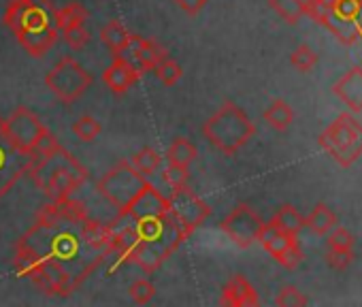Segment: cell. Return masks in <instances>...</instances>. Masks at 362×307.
<instances>
[{
    "label": "cell",
    "instance_id": "4fadbf2b",
    "mask_svg": "<svg viewBox=\"0 0 362 307\" xmlns=\"http://www.w3.org/2000/svg\"><path fill=\"white\" fill-rule=\"evenodd\" d=\"M122 56H124L134 69H139L141 75H143L145 71H153V66L166 56V50H164L160 43L151 41V39H143V37L132 35V41H130L128 50H126Z\"/></svg>",
    "mask_w": 362,
    "mask_h": 307
},
{
    "label": "cell",
    "instance_id": "ab89813d",
    "mask_svg": "<svg viewBox=\"0 0 362 307\" xmlns=\"http://www.w3.org/2000/svg\"><path fill=\"white\" fill-rule=\"evenodd\" d=\"M356 24H358V28H360V33H362V3H360L358 16H356Z\"/></svg>",
    "mask_w": 362,
    "mask_h": 307
},
{
    "label": "cell",
    "instance_id": "7a4b0ae2",
    "mask_svg": "<svg viewBox=\"0 0 362 307\" xmlns=\"http://www.w3.org/2000/svg\"><path fill=\"white\" fill-rule=\"evenodd\" d=\"M54 11L52 0H9L3 24L30 56L43 58L60 39V30L54 26Z\"/></svg>",
    "mask_w": 362,
    "mask_h": 307
},
{
    "label": "cell",
    "instance_id": "ac0fdd59",
    "mask_svg": "<svg viewBox=\"0 0 362 307\" xmlns=\"http://www.w3.org/2000/svg\"><path fill=\"white\" fill-rule=\"evenodd\" d=\"M100 41H103V45L109 47V52L113 56H117V54H124L128 50V45L132 41V35L117 20H111L109 24H105L100 28Z\"/></svg>",
    "mask_w": 362,
    "mask_h": 307
},
{
    "label": "cell",
    "instance_id": "52a82bcc",
    "mask_svg": "<svg viewBox=\"0 0 362 307\" xmlns=\"http://www.w3.org/2000/svg\"><path fill=\"white\" fill-rule=\"evenodd\" d=\"M147 184L149 182L145 175H141L130 161H119L96 182V192L117 212H122Z\"/></svg>",
    "mask_w": 362,
    "mask_h": 307
},
{
    "label": "cell",
    "instance_id": "f546056e",
    "mask_svg": "<svg viewBox=\"0 0 362 307\" xmlns=\"http://www.w3.org/2000/svg\"><path fill=\"white\" fill-rule=\"evenodd\" d=\"M162 180L170 190L184 188V186H188V180H190V167H181V165H170L168 163L166 169L162 171Z\"/></svg>",
    "mask_w": 362,
    "mask_h": 307
},
{
    "label": "cell",
    "instance_id": "d6986e66",
    "mask_svg": "<svg viewBox=\"0 0 362 307\" xmlns=\"http://www.w3.org/2000/svg\"><path fill=\"white\" fill-rule=\"evenodd\" d=\"M88 18H90V13L81 3H69V5L54 11V26L62 33V30H66L71 26L86 24Z\"/></svg>",
    "mask_w": 362,
    "mask_h": 307
},
{
    "label": "cell",
    "instance_id": "7c38bea8",
    "mask_svg": "<svg viewBox=\"0 0 362 307\" xmlns=\"http://www.w3.org/2000/svg\"><path fill=\"white\" fill-rule=\"evenodd\" d=\"M26 169L28 156L9 141L5 132V117L0 115V201L26 175Z\"/></svg>",
    "mask_w": 362,
    "mask_h": 307
},
{
    "label": "cell",
    "instance_id": "5b68a950",
    "mask_svg": "<svg viewBox=\"0 0 362 307\" xmlns=\"http://www.w3.org/2000/svg\"><path fill=\"white\" fill-rule=\"evenodd\" d=\"M203 137L224 156H235V154L256 134L254 122L247 117L243 109L235 103H224L205 124Z\"/></svg>",
    "mask_w": 362,
    "mask_h": 307
},
{
    "label": "cell",
    "instance_id": "1f68e13d",
    "mask_svg": "<svg viewBox=\"0 0 362 307\" xmlns=\"http://www.w3.org/2000/svg\"><path fill=\"white\" fill-rule=\"evenodd\" d=\"M362 0H330L332 18L339 22H356Z\"/></svg>",
    "mask_w": 362,
    "mask_h": 307
},
{
    "label": "cell",
    "instance_id": "74e56055",
    "mask_svg": "<svg viewBox=\"0 0 362 307\" xmlns=\"http://www.w3.org/2000/svg\"><path fill=\"white\" fill-rule=\"evenodd\" d=\"M275 260H277L284 269H296V267L303 262V250H300L298 241H296V243H292L288 250H284Z\"/></svg>",
    "mask_w": 362,
    "mask_h": 307
},
{
    "label": "cell",
    "instance_id": "f1b7e54d",
    "mask_svg": "<svg viewBox=\"0 0 362 307\" xmlns=\"http://www.w3.org/2000/svg\"><path fill=\"white\" fill-rule=\"evenodd\" d=\"M100 122L96 120V117H92V115H83V117H79L75 124H73V132L77 134V139L79 141H83V143H92V141H96V137L100 134Z\"/></svg>",
    "mask_w": 362,
    "mask_h": 307
},
{
    "label": "cell",
    "instance_id": "4dcf8cb0",
    "mask_svg": "<svg viewBox=\"0 0 362 307\" xmlns=\"http://www.w3.org/2000/svg\"><path fill=\"white\" fill-rule=\"evenodd\" d=\"M290 64L300 73H309L317 64V54L309 45H298L290 56Z\"/></svg>",
    "mask_w": 362,
    "mask_h": 307
},
{
    "label": "cell",
    "instance_id": "d590c367",
    "mask_svg": "<svg viewBox=\"0 0 362 307\" xmlns=\"http://www.w3.org/2000/svg\"><path fill=\"white\" fill-rule=\"evenodd\" d=\"M328 248L351 250L354 248V235L343 226H334V228L328 231Z\"/></svg>",
    "mask_w": 362,
    "mask_h": 307
},
{
    "label": "cell",
    "instance_id": "83f0119b",
    "mask_svg": "<svg viewBox=\"0 0 362 307\" xmlns=\"http://www.w3.org/2000/svg\"><path fill=\"white\" fill-rule=\"evenodd\" d=\"M303 16L311 18L313 22H317L320 26L326 28L332 9H330V0H305V7H303Z\"/></svg>",
    "mask_w": 362,
    "mask_h": 307
},
{
    "label": "cell",
    "instance_id": "4316f807",
    "mask_svg": "<svg viewBox=\"0 0 362 307\" xmlns=\"http://www.w3.org/2000/svg\"><path fill=\"white\" fill-rule=\"evenodd\" d=\"M269 5L288 22V24H296L303 16V7L305 0H269Z\"/></svg>",
    "mask_w": 362,
    "mask_h": 307
},
{
    "label": "cell",
    "instance_id": "cb8c5ba5",
    "mask_svg": "<svg viewBox=\"0 0 362 307\" xmlns=\"http://www.w3.org/2000/svg\"><path fill=\"white\" fill-rule=\"evenodd\" d=\"M130 165L145 178L153 175L160 167H162V156L153 149V147H143L139 149L134 156H130Z\"/></svg>",
    "mask_w": 362,
    "mask_h": 307
},
{
    "label": "cell",
    "instance_id": "e0dca14e",
    "mask_svg": "<svg viewBox=\"0 0 362 307\" xmlns=\"http://www.w3.org/2000/svg\"><path fill=\"white\" fill-rule=\"evenodd\" d=\"M258 241H260V245H262L273 258H277L284 250H288L292 243H296L298 237L288 235V233L279 231L277 226H273V224L269 222V224L262 226V231H260V235H258Z\"/></svg>",
    "mask_w": 362,
    "mask_h": 307
},
{
    "label": "cell",
    "instance_id": "ffe728a7",
    "mask_svg": "<svg viewBox=\"0 0 362 307\" xmlns=\"http://www.w3.org/2000/svg\"><path fill=\"white\" fill-rule=\"evenodd\" d=\"M199 158V149L194 143H190L188 139L184 137H179L175 139L168 149H166V161L170 165H181V167H190L194 161Z\"/></svg>",
    "mask_w": 362,
    "mask_h": 307
},
{
    "label": "cell",
    "instance_id": "9a60e30c",
    "mask_svg": "<svg viewBox=\"0 0 362 307\" xmlns=\"http://www.w3.org/2000/svg\"><path fill=\"white\" fill-rule=\"evenodd\" d=\"M220 303L222 305H230V307H254L260 303L254 286L243 277V275H233L228 279V284L224 286L222 290V296H220Z\"/></svg>",
    "mask_w": 362,
    "mask_h": 307
},
{
    "label": "cell",
    "instance_id": "f35d334b",
    "mask_svg": "<svg viewBox=\"0 0 362 307\" xmlns=\"http://www.w3.org/2000/svg\"><path fill=\"white\" fill-rule=\"evenodd\" d=\"M177 7L188 13V16H199L203 11V7L207 5V0H175Z\"/></svg>",
    "mask_w": 362,
    "mask_h": 307
},
{
    "label": "cell",
    "instance_id": "ba28073f",
    "mask_svg": "<svg viewBox=\"0 0 362 307\" xmlns=\"http://www.w3.org/2000/svg\"><path fill=\"white\" fill-rule=\"evenodd\" d=\"M45 86L60 103L71 105L92 86V75L83 71V66L73 56H64L45 75Z\"/></svg>",
    "mask_w": 362,
    "mask_h": 307
},
{
    "label": "cell",
    "instance_id": "30bf717a",
    "mask_svg": "<svg viewBox=\"0 0 362 307\" xmlns=\"http://www.w3.org/2000/svg\"><path fill=\"white\" fill-rule=\"evenodd\" d=\"M262 226H264L262 218L247 203H239L220 224L222 233L237 248H243V250L258 241V235H260Z\"/></svg>",
    "mask_w": 362,
    "mask_h": 307
},
{
    "label": "cell",
    "instance_id": "9c48e42d",
    "mask_svg": "<svg viewBox=\"0 0 362 307\" xmlns=\"http://www.w3.org/2000/svg\"><path fill=\"white\" fill-rule=\"evenodd\" d=\"M168 214L179 222V226L190 237L211 216V207L199 195H194L188 186H184V188L170 190Z\"/></svg>",
    "mask_w": 362,
    "mask_h": 307
},
{
    "label": "cell",
    "instance_id": "8992f818",
    "mask_svg": "<svg viewBox=\"0 0 362 307\" xmlns=\"http://www.w3.org/2000/svg\"><path fill=\"white\" fill-rule=\"evenodd\" d=\"M317 141L341 167H349L362 156V124L349 113H343L320 134Z\"/></svg>",
    "mask_w": 362,
    "mask_h": 307
},
{
    "label": "cell",
    "instance_id": "8d00e7d4",
    "mask_svg": "<svg viewBox=\"0 0 362 307\" xmlns=\"http://www.w3.org/2000/svg\"><path fill=\"white\" fill-rule=\"evenodd\" d=\"M326 260L330 265V269L334 271H345L351 260H354V252L351 250H337V248H330L328 254H326Z\"/></svg>",
    "mask_w": 362,
    "mask_h": 307
},
{
    "label": "cell",
    "instance_id": "277c9868",
    "mask_svg": "<svg viewBox=\"0 0 362 307\" xmlns=\"http://www.w3.org/2000/svg\"><path fill=\"white\" fill-rule=\"evenodd\" d=\"M26 175L33 180V184L43 190L52 201L71 197L75 190H79L88 182V169L60 145L49 156L28 163Z\"/></svg>",
    "mask_w": 362,
    "mask_h": 307
},
{
    "label": "cell",
    "instance_id": "d6a6232c",
    "mask_svg": "<svg viewBox=\"0 0 362 307\" xmlns=\"http://www.w3.org/2000/svg\"><path fill=\"white\" fill-rule=\"evenodd\" d=\"M128 294H130V299H132L136 305H147V303L153 299V294H156V286H153L147 277H139V279H134V282L130 284Z\"/></svg>",
    "mask_w": 362,
    "mask_h": 307
},
{
    "label": "cell",
    "instance_id": "e575fe53",
    "mask_svg": "<svg viewBox=\"0 0 362 307\" xmlns=\"http://www.w3.org/2000/svg\"><path fill=\"white\" fill-rule=\"evenodd\" d=\"M275 303L281 305V307H300V305H307L309 299H307L298 288H294V286H284V288L279 290Z\"/></svg>",
    "mask_w": 362,
    "mask_h": 307
},
{
    "label": "cell",
    "instance_id": "3957f363",
    "mask_svg": "<svg viewBox=\"0 0 362 307\" xmlns=\"http://www.w3.org/2000/svg\"><path fill=\"white\" fill-rule=\"evenodd\" d=\"M134 228L139 235V248L130 265L141 267L145 273L158 271L188 239L186 231L168 212L134 220Z\"/></svg>",
    "mask_w": 362,
    "mask_h": 307
},
{
    "label": "cell",
    "instance_id": "44dd1931",
    "mask_svg": "<svg viewBox=\"0 0 362 307\" xmlns=\"http://www.w3.org/2000/svg\"><path fill=\"white\" fill-rule=\"evenodd\" d=\"M271 224L277 226L279 231L288 233V235L298 237V233H300L303 226H305V216H300L296 207L284 205V207H279V209L275 212V216L271 218Z\"/></svg>",
    "mask_w": 362,
    "mask_h": 307
},
{
    "label": "cell",
    "instance_id": "5bb4252c",
    "mask_svg": "<svg viewBox=\"0 0 362 307\" xmlns=\"http://www.w3.org/2000/svg\"><path fill=\"white\" fill-rule=\"evenodd\" d=\"M141 79V71L134 69L122 54L113 56L111 64L103 71V83L113 94H126Z\"/></svg>",
    "mask_w": 362,
    "mask_h": 307
},
{
    "label": "cell",
    "instance_id": "7402d4cb",
    "mask_svg": "<svg viewBox=\"0 0 362 307\" xmlns=\"http://www.w3.org/2000/svg\"><path fill=\"white\" fill-rule=\"evenodd\" d=\"M264 120H267V124H269L271 128L284 132V130H288L290 124L294 122V111H292V107H290L286 100H273V103L267 107V111H264Z\"/></svg>",
    "mask_w": 362,
    "mask_h": 307
},
{
    "label": "cell",
    "instance_id": "484cf974",
    "mask_svg": "<svg viewBox=\"0 0 362 307\" xmlns=\"http://www.w3.org/2000/svg\"><path fill=\"white\" fill-rule=\"evenodd\" d=\"M153 71H156V77H158L164 86H175V83L181 79V75H184V69H181L168 54L153 66Z\"/></svg>",
    "mask_w": 362,
    "mask_h": 307
},
{
    "label": "cell",
    "instance_id": "6da1fadb",
    "mask_svg": "<svg viewBox=\"0 0 362 307\" xmlns=\"http://www.w3.org/2000/svg\"><path fill=\"white\" fill-rule=\"evenodd\" d=\"M86 220L60 218L49 226L35 222L13 248L16 271L47 296H71L109 258L88 241Z\"/></svg>",
    "mask_w": 362,
    "mask_h": 307
},
{
    "label": "cell",
    "instance_id": "8fae6325",
    "mask_svg": "<svg viewBox=\"0 0 362 307\" xmlns=\"http://www.w3.org/2000/svg\"><path fill=\"white\" fill-rule=\"evenodd\" d=\"M47 126L41 122V117L28 109V107H18L11 111L9 117H5V132L9 137V141L22 151L26 156H30V151L37 143V139L41 137V132Z\"/></svg>",
    "mask_w": 362,
    "mask_h": 307
},
{
    "label": "cell",
    "instance_id": "d4e9b609",
    "mask_svg": "<svg viewBox=\"0 0 362 307\" xmlns=\"http://www.w3.org/2000/svg\"><path fill=\"white\" fill-rule=\"evenodd\" d=\"M58 147H60L58 137H56L49 128H45V130L41 132V137L37 139V143H35L33 151H30L28 163H37V161H41V158L49 156V154H54Z\"/></svg>",
    "mask_w": 362,
    "mask_h": 307
},
{
    "label": "cell",
    "instance_id": "836d02e7",
    "mask_svg": "<svg viewBox=\"0 0 362 307\" xmlns=\"http://www.w3.org/2000/svg\"><path fill=\"white\" fill-rule=\"evenodd\" d=\"M62 39L71 50H83L90 43V30L86 28V24L71 26V28L62 30Z\"/></svg>",
    "mask_w": 362,
    "mask_h": 307
},
{
    "label": "cell",
    "instance_id": "2e32d148",
    "mask_svg": "<svg viewBox=\"0 0 362 307\" xmlns=\"http://www.w3.org/2000/svg\"><path fill=\"white\" fill-rule=\"evenodd\" d=\"M332 94H337L351 111H362V69L356 66L345 73L332 86Z\"/></svg>",
    "mask_w": 362,
    "mask_h": 307
},
{
    "label": "cell",
    "instance_id": "603a6c76",
    "mask_svg": "<svg viewBox=\"0 0 362 307\" xmlns=\"http://www.w3.org/2000/svg\"><path fill=\"white\" fill-rule=\"evenodd\" d=\"M305 226L311 228L315 235H328L330 228L337 226V216L326 207V205H315L309 216H305Z\"/></svg>",
    "mask_w": 362,
    "mask_h": 307
}]
</instances>
